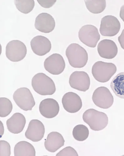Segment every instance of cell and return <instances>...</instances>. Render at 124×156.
<instances>
[{"mask_svg": "<svg viewBox=\"0 0 124 156\" xmlns=\"http://www.w3.org/2000/svg\"><path fill=\"white\" fill-rule=\"evenodd\" d=\"M60 107L55 100L48 98L43 100L40 103L39 111L41 114L47 119L55 118L58 114Z\"/></svg>", "mask_w": 124, "mask_h": 156, "instance_id": "17", "label": "cell"}, {"mask_svg": "<svg viewBox=\"0 0 124 156\" xmlns=\"http://www.w3.org/2000/svg\"><path fill=\"white\" fill-rule=\"evenodd\" d=\"M65 67V62L63 57L58 54H54L49 56L44 62L45 70L54 75L61 74L64 71Z\"/></svg>", "mask_w": 124, "mask_h": 156, "instance_id": "11", "label": "cell"}, {"mask_svg": "<svg viewBox=\"0 0 124 156\" xmlns=\"http://www.w3.org/2000/svg\"><path fill=\"white\" fill-rule=\"evenodd\" d=\"M92 100L97 107L107 109L113 105L114 98L108 88L105 87H100L94 91Z\"/></svg>", "mask_w": 124, "mask_h": 156, "instance_id": "7", "label": "cell"}, {"mask_svg": "<svg viewBox=\"0 0 124 156\" xmlns=\"http://www.w3.org/2000/svg\"><path fill=\"white\" fill-rule=\"evenodd\" d=\"M1 122V137H2L4 134V128L3 124L1 121H0Z\"/></svg>", "mask_w": 124, "mask_h": 156, "instance_id": "31", "label": "cell"}, {"mask_svg": "<svg viewBox=\"0 0 124 156\" xmlns=\"http://www.w3.org/2000/svg\"><path fill=\"white\" fill-rule=\"evenodd\" d=\"M62 103L65 110L68 112L75 113L79 111L82 106V100L77 94L69 92L64 95Z\"/></svg>", "mask_w": 124, "mask_h": 156, "instance_id": "12", "label": "cell"}, {"mask_svg": "<svg viewBox=\"0 0 124 156\" xmlns=\"http://www.w3.org/2000/svg\"><path fill=\"white\" fill-rule=\"evenodd\" d=\"M120 28L119 20L114 16H107L101 19L100 30L103 36H114L119 33Z\"/></svg>", "mask_w": 124, "mask_h": 156, "instance_id": "9", "label": "cell"}, {"mask_svg": "<svg viewBox=\"0 0 124 156\" xmlns=\"http://www.w3.org/2000/svg\"><path fill=\"white\" fill-rule=\"evenodd\" d=\"M78 37L82 43L89 47L94 48L100 40V36L95 26L88 24L83 26L80 29Z\"/></svg>", "mask_w": 124, "mask_h": 156, "instance_id": "6", "label": "cell"}, {"mask_svg": "<svg viewBox=\"0 0 124 156\" xmlns=\"http://www.w3.org/2000/svg\"><path fill=\"white\" fill-rule=\"evenodd\" d=\"M69 83L73 88L85 92L88 90L90 85L89 75L84 71H76L70 75Z\"/></svg>", "mask_w": 124, "mask_h": 156, "instance_id": "10", "label": "cell"}, {"mask_svg": "<svg viewBox=\"0 0 124 156\" xmlns=\"http://www.w3.org/2000/svg\"><path fill=\"white\" fill-rule=\"evenodd\" d=\"M31 84L35 91L42 96L52 95L56 91L53 80L43 73H37L33 77Z\"/></svg>", "mask_w": 124, "mask_h": 156, "instance_id": "2", "label": "cell"}, {"mask_svg": "<svg viewBox=\"0 0 124 156\" xmlns=\"http://www.w3.org/2000/svg\"><path fill=\"white\" fill-rule=\"evenodd\" d=\"M14 2L17 9L24 14L29 13L33 10L35 5L34 0H16Z\"/></svg>", "mask_w": 124, "mask_h": 156, "instance_id": "24", "label": "cell"}, {"mask_svg": "<svg viewBox=\"0 0 124 156\" xmlns=\"http://www.w3.org/2000/svg\"><path fill=\"white\" fill-rule=\"evenodd\" d=\"M45 128L40 121L33 119L31 121L25 133L26 137L34 142L41 140L44 136Z\"/></svg>", "mask_w": 124, "mask_h": 156, "instance_id": "13", "label": "cell"}, {"mask_svg": "<svg viewBox=\"0 0 124 156\" xmlns=\"http://www.w3.org/2000/svg\"><path fill=\"white\" fill-rule=\"evenodd\" d=\"M13 105L11 101L5 98H0V116L5 118L12 112Z\"/></svg>", "mask_w": 124, "mask_h": 156, "instance_id": "25", "label": "cell"}, {"mask_svg": "<svg viewBox=\"0 0 124 156\" xmlns=\"http://www.w3.org/2000/svg\"><path fill=\"white\" fill-rule=\"evenodd\" d=\"M82 119L93 130L95 131L102 130L107 126L108 123V119L106 114L92 108L84 112Z\"/></svg>", "mask_w": 124, "mask_h": 156, "instance_id": "3", "label": "cell"}, {"mask_svg": "<svg viewBox=\"0 0 124 156\" xmlns=\"http://www.w3.org/2000/svg\"><path fill=\"white\" fill-rule=\"evenodd\" d=\"M72 135L74 139L76 140L83 141L88 137L89 130L85 126L82 124L78 125L74 128Z\"/></svg>", "mask_w": 124, "mask_h": 156, "instance_id": "23", "label": "cell"}, {"mask_svg": "<svg viewBox=\"0 0 124 156\" xmlns=\"http://www.w3.org/2000/svg\"><path fill=\"white\" fill-rule=\"evenodd\" d=\"M55 26L54 18L47 13H42L35 19V27L41 32L44 33H50L54 30Z\"/></svg>", "mask_w": 124, "mask_h": 156, "instance_id": "15", "label": "cell"}, {"mask_svg": "<svg viewBox=\"0 0 124 156\" xmlns=\"http://www.w3.org/2000/svg\"><path fill=\"white\" fill-rule=\"evenodd\" d=\"M65 142L61 134L57 132H53L48 134L44 145L47 151L54 153L64 146Z\"/></svg>", "mask_w": 124, "mask_h": 156, "instance_id": "19", "label": "cell"}, {"mask_svg": "<svg viewBox=\"0 0 124 156\" xmlns=\"http://www.w3.org/2000/svg\"><path fill=\"white\" fill-rule=\"evenodd\" d=\"M97 50L100 56L107 59L114 58L118 53V48L113 41L105 39L101 41L98 44Z\"/></svg>", "mask_w": 124, "mask_h": 156, "instance_id": "16", "label": "cell"}, {"mask_svg": "<svg viewBox=\"0 0 124 156\" xmlns=\"http://www.w3.org/2000/svg\"><path fill=\"white\" fill-rule=\"evenodd\" d=\"M66 55L70 66L74 68H82L88 62L87 52L78 44H71L66 49Z\"/></svg>", "mask_w": 124, "mask_h": 156, "instance_id": "1", "label": "cell"}, {"mask_svg": "<svg viewBox=\"0 0 124 156\" xmlns=\"http://www.w3.org/2000/svg\"><path fill=\"white\" fill-rule=\"evenodd\" d=\"M26 123L25 117L20 113L14 114L6 121L8 131L14 134H18L23 130Z\"/></svg>", "mask_w": 124, "mask_h": 156, "instance_id": "18", "label": "cell"}, {"mask_svg": "<svg viewBox=\"0 0 124 156\" xmlns=\"http://www.w3.org/2000/svg\"><path fill=\"white\" fill-rule=\"evenodd\" d=\"M120 17L124 22V5L121 8L120 11Z\"/></svg>", "mask_w": 124, "mask_h": 156, "instance_id": "30", "label": "cell"}, {"mask_svg": "<svg viewBox=\"0 0 124 156\" xmlns=\"http://www.w3.org/2000/svg\"><path fill=\"white\" fill-rule=\"evenodd\" d=\"M27 49L25 45L21 41L16 40L9 42L6 47V55L10 61L18 62L25 57Z\"/></svg>", "mask_w": 124, "mask_h": 156, "instance_id": "8", "label": "cell"}, {"mask_svg": "<svg viewBox=\"0 0 124 156\" xmlns=\"http://www.w3.org/2000/svg\"><path fill=\"white\" fill-rule=\"evenodd\" d=\"M87 9L94 14L101 13L106 7V1H85Z\"/></svg>", "mask_w": 124, "mask_h": 156, "instance_id": "22", "label": "cell"}, {"mask_svg": "<svg viewBox=\"0 0 124 156\" xmlns=\"http://www.w3.org/2000/svg\"><path fill=\"white\" fill-rule=\"evenodd\" d=\"M110 87L117 96L124 99V72L119 73L114 77Z\"/></svg>", "mask_w": 124, "mask_h": 156, "instance_id": "21", "label": "cell"}, {"mask_svg": "<svg viewBox=\"0 0 124 156\" xmlns=\"http://www.w3.org/2000/svg\"><path fill=\"white\" fill-rule=\"evenodd\" d=\"M41 6L45 8H49L52 7L56 2V0L53 1H42L38 0L37 1Z\"/></svg>", "mask_w": 124, "mask_h": 156, "instance_id": "28", "label": "cell"}, {"mask_svg": "<svg viewBox=\"0 0 124 156\" xmlns=\"http://www.w3.org/2000/svg\"><path fill=\"white\" fill-rule=\"evenodd\" d=\"M13 98L16 105L24 111L32 110L35 105L30 90L27 87L17 89L13 94Z\"/></svg>", "mask_w": 124, "mask_h": 156, "instance_id": "5", "label": "cell"}, {"mask_svg": "<svg viewBox=\"0 0 124 156\" xmlns=\"http://www.w3.org/2000/svg\"><path fill=\"white\" fill-rule=\"evenodd\" d=\"M118 40L121 47L124 50V29L118 38Z\"/></svg>", "mask_w": 124, "mask_h": 156, "instance_id": "29", "label": "cell"}, {"mask_svg": "<svg viewBox=\"0 0 124 156\" xmlns=\"http://www.w3.org/2000/svg\"><path fill=\"white\" fill-rule=\"evenodd\" d=\"M56 156H78V154L77 151L73 148L71 147H67L60 151L56 154Z\"/></svg>", "mask_w": 124, "mask_h": 156, "instance_id": "27", "label": "cell"}, {"mask_svg": "<svg viewBox=\"0 0 124 156\" xmlns=\"http://www.w3.org/2000/svg\"><path fill=\"white\" fill-rule=\"evenodd\" d=\"M31 46L33 53L39 56H43L51 50L52 44L48 38L42 36H37L31 40Z\"/></svg>", "mask_w": 124, "mask_h": 156, "instance_id": "14", "label": "cell"}, {"mask_svg": "<svg viewBox=\"0 0 124 156\" xmlns=\"http://www.w3.org/2000/svg\"><path fill=\"white\" fill-rule=\"evenodd\" d=\"M117 70V67L114 64L98 61L93 65L92 73L96 80L104 83L109 81Z\"/></svg>", "mask_w": 124, "mask_h": 156, "instance_id": "4", "label": "cell"}, {"mask_svg": "<svg viewBox=\"0 0 124 156\" xmlns=\"http://www.w3.org/2000/svg\"><path fill=\"white\" fill-rule=\"evenodd\" d=\"M11 155V147L7 141L0 140V156H10Z\"/></svg>", "mask_w": 124, "mask_h": 156, "instance_id": "26", "label": "cell"}, {"mask_svg": "<svg viewBox=\"0 0 124 156\" xmlns=\"http://www.w3.org/2000/svg\"><path fill=\"white\" fill-rule=\"evenodd\" d=\"M14 156H35L36 152L34 146L25 141L18 142L14 149Z\"/></svg>", "mask_w": 124, "mask_h": 156, "instance_id": "20", "label": "cell"}]
</instances>
